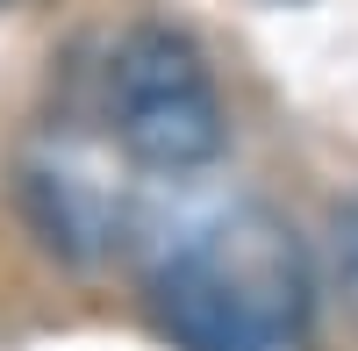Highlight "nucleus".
<instances>
[{"label":"nucleus","instance_id":"nucleus-1","mask_svg":"<svg viewBox=\"0 0 358 351\" xmlns=\"http://www.w3.org/2000/svg\"><path fill=\"white\" fill-rule=\"evenodd\" d=\"M151 323L179 351H308L315 280L301 237L258 201L194 222L151 266Z\"/></svg>","mask_w":358,"mask_h":351},{"label":"nucleus","instance_id":"nucleus-2","mask_svg":"<svg viewBox=\"0 0 358 351\" xmlns=\"http://www.w3.org/2000/svg\"><path fill=\"white\" fill-rule=\"evenodd\" d=\"M108 129L122 158L143 172H208L229 151V108L215 94L208 57L179 36V29L143 22L115 43L108 65Z\"/></svg>","mask_w":358,"mask_h":351},{"label":"nucleus","instance_id":"nucleus-3","mask_svg":"<svg viewBox=\"0 0 358 351\" xmlns=\"http://www.w3.org/2000/svg\"><path fill=\"white\" fill-rule=\"evenodd\" d=\"M330 251H337V287H344V301H351V315H358V194L337 208V237H330Z\"/></svg>","mask_w":358,"mask_h":351}]
</instances>
